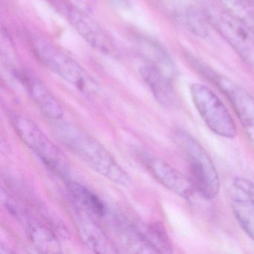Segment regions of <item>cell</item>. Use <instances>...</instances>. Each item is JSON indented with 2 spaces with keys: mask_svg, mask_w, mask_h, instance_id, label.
Segmentation results:
<instances>
[{
  "mask_svg": "<svg viewBox=\"0 0 254 254\" xmlns=\"http://www.w3.org/2000/svg\"><path fill=\"white\" fill-rule=\"evenodd\" d=\"M189 62L206 79L213 83L227 98L247 136L254 142V97L239 84L221 75L198 59L190 57Z\"/></svg>",
  "mask_w": 254,
  "mask_h": 254,
  "instance_id": "obj_5",
  "label": "cell"
},
{
  "mask_svg": "<svg viewBox=\"0 0 254 254\" xmlns=\"http://www.w3.org/2000/svg\"><path fill=\"white\" fill-rule=\"evenodd\" d=\"M248 2H249L250 4H252V5H254V0H248Z\"/></svg>",
  "mask_w": 254,
  "mask_h": 254,
  "instance_id": "obj_20",
  "label": "cell"
},
{
  "mask_svg": "<svg viewBox=\"0 0 254 254\" xmlns=\"http://www.w3.org/2000/svg\"><path fill=\"white\" fill-rule=\"evenodd\" d=\"M208 20L221 36L243 57L248 58L251 46L248 23L225 10H209Z\"/></svg>",
  "mask_w": 254,
  "mask_h": 254,
  "instance_id": "obj_8",
  "label": "cell"
},
{
  "mask_svg": "<svg viewBox=\"0 0 254 254\" xmlns=\"http://www.w3.org/2000/svg\"><path fill=\"white\" fill-rule=\"evenodd\" d=\"M190 93L197 112L209 130L227 139H234L237 136V127L233 117L210 89L195 83L190 86Z\"/></svg>",
  "mask_w": 254,
  "mask_h": 254,
  "instance_id": "obj_6",
  "label": "cell"
},
{
  "mask_svg": "<svg viewBox=\"0 0 254 254\" xmlns=\"http://www.w3.org/2000/svg\"><path fill=\"white\" fill-rule=\"evenodd\" d=\"M227 11L233 13L245 23H248L251 20L250 17L249 2L248 0H219Z\"/></svg>",
  "mask_w": 254,
  "mask_h": 254,
  "instance_id": "obj_17",
  "label": "cell"
},
{
  "mask_svg": "<svg viewBox=\"0 0 254 254\" xmlns=\"http://www.w3.org/2000/svg\"><path fill=\"white\" fill-rule=\"evenodd\" d=\"M139 72L156 100L162 106L169 109L178 106L179 99L172 84V77L149 63L142 65Z\"/></svg>",
  "mask_w": 254,
  "mask_h": 254,
  "instance_id": "obj_12",
  "label": "cell"
},
{
  "mask_svg": "<svg viewBox=\"0 0 254 254\" xmlns=\"http://www.w3.org/2000/svg\"><path fill=\"white\" fill-rule=\"evenodd\" d=\"M111 3L119 8H126L130 6V0H108Z\"/></svg>",
  "mask_w": 254,
  "mask_h": 254,
  "instance_id": "obj_18",
  "label": "cell"
},
{
  "mask_svg": "<svg viewBox=\"0 0 254 254\" xmlns=\"http://www.w3.org/2000/svg\"><path fill=\"white\" fill-rule=\"evenodd\" d=\"M230 199L236 221L248 237L254 241V183L242 177L234 178Z\"/></svg>",
  "mask_w": 254,
  "mask_h": 254,
  "instance_id": "obj_10",
  "label": "cell"
},
{
  "mask_svg": "<svg viewBox=\"0 0 254 254\" xmlns=\"http://www.w3.org/2000/svg\"><path fill=\"white\" fill-rule=\"evenodd\" d=\"M142 160L148 172L163 187L183 198L188 200L192 197L196 190L191 178L163 159L151 154H142Z\"/></svg>",
  "mask_w": 254,
  "mask_h": 254,
  "instance_id": "obj_9",
  "label": "cell"
},
{
  "mask_svg": "<svg viewBox=\"0 0 254 254\" xmlns=\"http://www.w3.org/2000/svg\"><path fill=\"white\" fill-rule=\"evenodd\" d=\"M32 51L38 60L66 82L87 96L98 93L99 87L93 78L73 59L59 47L41 37L30 40Z\"/></svg>",
  "mask_w": 254,
  "mask_h": 254,
  "instance_id": "obj_3",
  "label": "cell"
},
{
  "mask_svg": "<svg viewBox=\"0 0 254 254\" xmlns=\"http://www.w3.org/2000/svg\"><path fill=\"white\" fill-rule=\"evenodd\" d=\"M56 130L62 142L93 170L118 185H130L131 181L127 172L94 138L76 126L66 123L59 125Z\"/></svg>",
  "mask_w": 254,
  "mask_h": 254,
  "instance_id": "obj_1",
  "label": "cell"
},
{
  "mask_svg": "<svg viewBox=\"0 0 254 254\" xmlns=\"http://www.w3.org/2000/svg\"><path fill=\"white\" fill-rule=\"evenodd\" d=\"M77 229L82 242L98 254H113L116 248L110 242L105 233L90 220L78 218L76 223Z\"/></svg>",
  "mask_w": 254,
  "mask_h": 254,
  "instance_id": "obj_14",
  "label": "cell"
},
{
  "mask_svg": "<svg viewBox=\"0 0 254 254\" xmlns=\"http://www.w3.org/2000/svg\"><path fill=\"white\" fill-rule=\"evenodd\" d=\"M8 206L13 215L24 224L28 236L38 249L46 253L60 252V244L57 236L47 224L29 216L17 206H11V204H8Z\"/></svg>",
  "mask_w": 254,
  "mask_h": 254,
  "instance_id": "obj_13",
  "label": "cell"
},
{
  "mask_svg": "<svg viewBox=\"0 0 254 254\" xmlns=\"http://www.w3.org/2000/svg\"><path fill=\"white\" fill-rule=\"evenodd\" d=\"M68 191L72 199L84 211L96 216L103 217L107 214L105 203L88 188L79 183L70 181L67 184Z\"/></svg>",
  "mask_w": 254,
  "mask_h": 254,
  "instance_id": "obj_15",
  "label": "cell"
},
{
  "mask_svg": "<svg viewBox=\"0 0 254 254\" xmlns=\"http://www.w3.org/2000/svg\"><path fill=\"white\" fill-rule=\"evenodd\" d=\"M55 8L90 46L104 54H112L115 45L111 37L88 14L68 0H50Z\"/></svg>",
  "mask_w": 254,
  "mask_h": 254,
  "instance_id": "obj_7",
  "label": "cell"
},
{
  "mask_svg": "<svg viewBox=\"0 0 254 254\" xmlns=\"http://www.w3.org/2000/svg\"><path fill=\"white\" fill-rule=\"evenodd\" d=\"M178 17L181 24L190 32L199 37L207 35L208 28L204 18L192 7L185 6V8H180Z\"/></svg>",
  "mask_w": 254,
  "mask_h": 254,
  "instance_id": "obj_16",
  "label": "cell"
},
{
  "mask_svg": "<svg viewBox=\"0 0 254 254\" xmlns=\"http://www.w3.org/2000/svg\"><path fill=\"white\" fill-rule=\"evenodd\" d=\"M173 136L174 140L188 162L190 178L196 191L207 200L216 197L221 190V180L206 150L192 135L184 129L175 130Z\"/></svg>",
  "mask_w": 254,
  "mask_h": 254,
  "instance_id": "obj_2",
  "label": "cell"
},
{
  "mask_svg": "<svg viewBox=\"0 0 254 254\" xmlns=\"http://www.w3.org/2000/svg\"><path fill=\"white\" fill-rule=\"evenodd\" d=\"M10 123L20 139L56 175L65 177L69 172V162L63 151L53 143L30 119L17 112L8 115Z\"/></svg>",
  "mask_w": 254,
  "mask_h": 254,
  "instance_id": "obj_4",
  "label": "cell"
},
{
  "mask_svg": "<svg viewBox=\"0 0 254 254\" xmlns=\"http://www.w3.org/2000/svg\"><path fill=\"white\" fill-rule=\"evenodd\" d=\"M15 75L46 117L56 121L62 118L64 110L60 102L35 74L27 69H19Z\"/></svg>",
  "mask_w": 254,
  "mask_h": 254,
  "instance_id": "obj_11",
  "label": "cell"
},
{
  "mask_svg": "<svg viewBox=\"0 0 254 254\" xmlns=\"http://www.w3.org/2000/svg\"><path fill=\"white\" fill-rule=\"evenodd\" d=\"M80 1H81V2H90V1H92V0H80Z\"/></svg>",
  "mask_w": 254,
  "mask_h": 254,
  "instance_id": "obj_19",
  "label": "cell"
}]
</instances>
